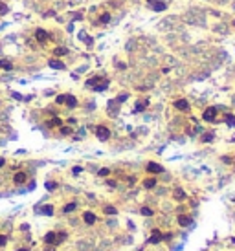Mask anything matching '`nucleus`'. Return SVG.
<instances>
[{
  "instance_id": "nucleus-21",
  "label": "nucleus",
  "mask_w": 235,
  "mask_h": 251,
  "mask_svg": "<svg viewBox=\"0 0 235 251\" xmlns=\"http://www.w3.org/2000/svg\"><path fill=\"white\" fill-rule=\"evenodd\" d=\"M226 123H228L230 127H235V116H233V114H228V116H226Z\"/></svg>"
},
{
  "instance_id": "nucleus-9",
  "label": "nucleus",
  "mask_w": 235,
  "mask_h": 251,
  "mask_svg": "<svg viewBox=\"0 0 235 251\" xmlns=\"http://www.w3.org/2000/svg\"><path fill=\"white\" fill-rule=\"evenodd\" d=\"M147 106H149V101H147V99H142V101H138V103H136L134 112H143Z\"/></svg>"
},
{
  "instance_id": "nucleus-13",
  "label": "nucleus",
  "mask_w": 235,
  "mask_h": 251,
  "mask_svg": "<svg viewBox=\"0 0 235 251\" xmlns=\"http://www.w3.org/2000/svg\"><path fill=\"white\" fill-rule=\"evenodd\" d=\"M83 220L87 222V224H94V222H95V214L90 213V211H87V213L83 214Z\"/></svg>"
},
{
  "instance_id": "nucleus-18",
  "label": "nucleus",
  "mask_w": 235,
  "mask_h": 251,
  "mask_svg": "<svg viewBox=\"0 0 235 251\" xmlns=\"http://www.w3.org/2000/svg\"><path fill=\"white\" fill-rule=\"evenodd\" d=\"M0 68H4L6 72H9V70H13V64L9 61H0Z\"/></svg>"
},
{
  "instance_id": "nucleus-30",
  "label": "nucleus",
  "mask_w": 235,
  "mask_h": 251,
  "mask_svg": "<svg viewBox=\"0 0 235 251\" xmlns=\"http://www.w3.org/2000/svg\"><path fill=\"white\" fill-rule=\"evenodd\" d=\"M53 53H55L57 57H61V55H65V53H66V50H65V48H57V50L53 51Z\"/></svg>"
},
{
  "instance_id": "nucleus-25",
  "label": "nucleus",
  "mask_w": 235,
  "mask_h": 251,
  "mask_svg": "<svg viewBox=\"0 0 235 251\" xmlns=\"http://www.w3.org/2000/svg\"><path fill=\"white\" fill-rule=\"evenodd\" d=\"M202 141H204V143H209V141H213V134H211V132L204 134V136H202Z\"/></svg>"
},
{
  "instance_id": "nucleus-28",
  "label": "nucleus",
  "mask_w": 235,
  "mask_h": 251,
  "mask_svg": "<svg viewBox=\"0 0 235 251\" xmlns=\"http://www.w3.org/2000/svg\"><path fill=\"white\" fill-rule=\"evenodd\" d=\"M46 189H48V191H55V189H57V183H55V181H48V183H46Z\"/></svg>"
},
{
  "instance_id": "nucleus-8",
  "label": "nucleus",
  "mask_w": 235,
  "mask_h": 251,
  "mask_svg": "<svg viewBox=\"0 0 235 251\" xmlns=\"http://www.w3.org/2000/svg\"><path fill=\"white\" fill-rule=\"evenodd\" d=\"M35 39H37L39 42H46V40H48V33H46L44 29H37V31H35Z\"/></svg>"
},
{
  "instance_id": "nucleus-15",
  "label": "nucleus",
  "mask_w": 235,
  "mask_h": 251,
  "mask_svg": "<svg viewBox=\"0 0 235 251\" xmlns=\"http://www.w3.org/2000/svg\"><path fill=\"white\" fill-rule=\"evenodd\" d=\"M143 187H145V189H153V187H156V180H154V178H147V180H143Z\"/></svg>"
},
{
  "instance_id": "nucleus-1",
  "label": "nucleus",
  "mask_w": 235,
  "mask_h": 251,
  "mask_svg": "<svg viewBox=\"0 0 235 251\" xmlns=\"http://www.w3.org/2000/svg\"><path fill=\"white\" fill-rule=\"evenodd\" d=\"M65 238H66V233H53V231H50V233L44 235V242H46L48 246H57V244H61Z\"/></svg>"
},
{
  "instance_id": "nucleus-31",
  "label": "nucleus",
  "mask_w": 235,
  "mask_h": 251,
  "mask_svg": "<svg viewBox=\"0 0 235 251\" xmlns=\"http://www.w3.org/2000/svg\"><path fill=\"white\" fill-rule=\"evenodd\" d=\"M98 174H99V176H109L110 171H109V169H99V172H98Z\"/></svg>"
},
{
  "instance_id": "nucleus-33",
  "label": "nucleus",
  "mask_w": 235,
  "mask_h": 251,
  "mask_svg": "<svg viewBox=\"0 0 235 251\" xmlns=\"http://www.w3.org/2000/svg\"><path fill=\"white\" fill-rule=\"evenodd\" d=\"M6 242H7V236L6 235H0V246H6Z\"/></svg>"
},
{
  "instance_id": "nucleus-3",
  "label": "nucleus",
  "mask_w": 235,
  "mask_h": 251,
  "mask_svg": "<svg viewBox=\"0 0 235 251\" xmlns=\"http://www.w3.org/2000/svg\"><path fill=\"white\" fill-rule=\"evenodd\" d=\"M147 4H149V7H153V11H165V2H162V0H147Z\"/></svg>"
},
{
  "instance_id": "nucleus-17",
  "label": "nucleus",
  "mask_w": 235,
  "mask_h": 251,
  "mask_svg": "<svg viewBox=\"0 0 235 251\" xmlns=\"http://www.w3.org/2000/svg\"><path fill=\"white\" fill-rule=\"evenodd\" d=\"M66 105H68L70 108L77 106V99H76V97H73V95H68V94H66Z\"/></svg>"
},
{
  "instance_id": "nucleus-35",
  "label": "nucleus",
  "mask_w": 235,
  "mask_h": 251,
  "mask_svg": "<svg viewBox=\"0 0 235 251\" xmlns=\"http://www.w3.org/2000/svg\"><path fill=\"white\" fill-rule=\"evenodd\" d=\"M222 161H224V163H231V161H233V160H231V158H230V156H224V158H222Z\"/></svg>"
},
{
  "instance_id": "nucleus-16",
  "label": "nucleus",
  "mask_w": 235,
  "mask_h": 251,
  "mask_svg": "<svg viewBox=\"0 0 235 251\" xmlns=\"http://www.w3.org/2000/svg\"><path fill=\"white\" fill-rule=\"evenodd\" d=\"M26 178H28V176H26V174H24V172H17V174H15V176H13V180H15V183H24V181H26Z\"/></svg>"
},
{
  "instance_id": "nucleus-12",
  "label": "nucleus",
  "mask_w": 235,
  "mask_h": 251,
  "mask_svg": "<svg viewBox=\"0 0 235 251\" xmlns=\"http://www.w3.org/2000/svg\"><path fill=\"white\" fill-rule=\"evenodd\" d=\"M178 224L182 225V227L191 225V218H189V216H186V214H180V216H178Z\"/></svg>"
},
{
  "instance_id": "nucleus-34",
  "label": "nucleus",
  "mask_w": 235,
  "mask_h": 251,
  "mask_svg": "<svg viewBox=\"0 0 235 251\" xmlns=\"http://www.w3.org/2000/svg\"><path fill=\"white\" fill-rule=\"evenodd\" d=\"M109 20H110V15H109V13L101 15V22H109Z\"/></svg>"
},
{
  "instance_id": "nucleus-11",
  "label": "nucleus",
  "mask_w": 235,
  "mask_h": 251,
  "mask_svg": "<svg viewBox=\"0 0 235 251\" xmlns=\"http://www.w3.org/2000/svg\"><path fill=\"white\" fill-rule=\"evenodd\" d=\"M173 196H175V200H178V202H182V200H186V192L182 191V189H175V192H173Z\"/></svg>"
},
{
  "instance_id": "nucleus-14",
  "label": "nucleus",
  "mask_w": 235,
  "mask_h": 251,
  "mask_svg": "<svg viewBox=\"0 0 235 251\" xmlns=\"http://www.w3.org/2000/svg\"><path fill=\"white\" fill-rule=\"evenodd\" d=\"M106 88H109V81H99V84L94 86L95 92H103V90H106Z\"/></svg>"
},
{
  "instance_id": "nucleus-6",
  "label": "nucleus",
  "mask_w": 235,
  "mask_h": 251,
  "mask_svg": "<svg viewBox=\"0 0 235 251\" xmlns=\"http://www.w3.org/2000/svg\"><path fill=\"white\" fill-rule=\"evenodd\" d=\"M147 171L153 172V174H160V172H164V167L158 165V163H154V161H149L147 163Z\"/></svg>"
},
{
  "instance_id": "nucleus-24",
  "label": "nucleus",
  "mask_w": 235,
  "mask_h": 251,
  "mask_svg": "<svg viewBox=\"0 0 235 251\" xmlns=\"http://www.w3.org/2000/svg\"><path fill=\"white\" fill-rule=\"evenodd\" d=\"M103 211H105L106 214H116V213H117V211H116V207H112V205H106Z\"/></svg>"
},
{
  "instance_id": "nucleus-27",
  "label": "nucleus",
  "mask_w": 235,
  "mask_h": 251,
  "mask_svg": "<svg viewBox=\"0 0 235 251\" xmlns=\"http://www.w3.org/2000/svg\"><path fill=\"white\" fill-rule=\"evenodd\" d=\"M73 209H76V203H66V205H65V209H62V211H65V213H72Z\"/></svg>"
},
{
  "instance_id": "nucleus-10",
  "label": "nucleus",
  "mask_w": 235,
  "mask_h": 251,
  "mask_svg": "<svg viewBox=\"0 0 235 251\" xmlns=\"http://www.w3.org/2000/svg\"><path fill=\"white\" fill-rule=\"evenodd\" d=\"M48 64H50V68H53V70H65V64H62L61 61H57V59H51Z\"/></svg>"
},
{
  "instance_id": "nucleus-2",
  "label": "nucleus",
  "mask_w": 235,
  "mask_h": 251,
  "mask_svg": "<svg viewBox=\"0 0 235 251\" xmlns=\"http://www.w3.org/2000/svg\"><path fill=\"white\" fill-rule=\"evenodd\" d=\"M95 136H98V139H101V141H106L110 138V130L106 127H103V125H99L98 128H95Z\"/></svg>"
},
{
  "instance_id": "nucleus-23",
  "label": "nucleus",
  "mask_w": 235,
  "mask_h": 251,
  "mask_svg": "<svg viewBox=\"0 0 235 251\" xmlns=\"http://www.w3.org/2000/svg\"><path fill=\"white\" fill-rule=\"evenodd\" d=\"M140 213H142L143 216H153V209H149V207H142Z\"/></svg>"
},
{
  "instance_id": "nucleus-26",
  "label": "nucleus",
  "mask_w": 235,
  "mask_h": 251,
  "mask_svg": "<svg viewBox=\"0 0 235 251\" xmlns=\"http://www.w3.org/2000/svg\"><path fill=\"white\" fill-rule=\"evenodd\" d=\"M55 101H57V105H62V103H66V94H62V95H57V97H55Z\"/></svg>"
},
{
  "instance_id": "nucleus-37",
  "label": "nucleus",
  "mask_w": 235,
  "mask_h": 251,
  "mask_svg": "<svg viewBox=\"0 0 235 251\" xmlns=\"http://www.w3.org/2000/svg\"><path fill=\"white\" fill-rule=\"evenodd\" d=\"M81 171H83V169H81V167H73V174H79V172H81Z\"/></svg>"
},
{
  "instance_id": "nucleus-4",
  "label": "nucleus",
  "mask_w": 235,
  "mask_h": 251,
  "mask_svg": "<svg viewBox=\"0 0 235 251\" xmlns=\"http://www.w3.org/2000/svg\"><path fill=\"white\" fill-rule=\"evenodd\" d=\"M202 117H204V121H215V117H217V108H215V106L206 108L204 114H202Z\"/></svg>"
},
{
  "instance_id": "nucleus-19",
  "label": "nucleus",
  "mask_w": 235,
  "mask_h": 251,
  "mask_svg": "<svg viewBox=\"0 0 235 251\" xmlns=\"http://www.w3.org/2000/svg\"><path fill=\"white\" fill-rule=\"evenodd\" d=\"M61 125H62V121H61L59 117H53V119H50V121H48V127H61Z\"/></svg>"
},
{
  "instance_id": "nucleus-22",
  "label": "nucleus",
  "mask_w": 235,
  "mask_h": 251,
  "mask_svg": "<svg viewBox=\"0 0 235 251\" xmlns=\"http://www.w3.org/2000/svg\"><path fill=\"white\" fill-rule=\"evenodd\" d=\"M42 213H44L46 216H51V214H53V207H51V205H46V207H42Z\"/></svg>"
},
{
  "instance_id": "nucleus-39",
  "label": "nucleus",
  "mask_w": 235,
  "mask_h": 251,
  "mask_svg": "<svg viewBox=\"0 0 235 251\" xmlns=\"http://www.w3.org/2000/svg\"><path fill=\"white\" fill-rule=\"evenodd\" d=\"M17 251H28V249H17Z\"/></svg>"
},
{
  "instance_id": "nucleus-36",
  "label": "nucleus",
  "mask_w": 235,
  "mask_h": 251,
  "mask_svg": "<svg viewBox=\"0 0 235 251\" xmlns=\"http://www.w3.org/2000/svg\"><path fill=\"white\" fill-rule=\"evenodd\" d=\"M127 99V94H123V95H120V97H117V101H120V103H123Z\"/></svg>"
},
{
  "instance_id": "nucleus-32",
  "label": "nucleus",
  "mask_w": 235,
  "mask_h": 251,
  "mask_svg": "<svg viewBox=\"0 0 235 251\" xmlns=\"http://www.w3.org/2000/svg\"><path fill=\"white\" fill-rule=\"evenodd\" d=\"M61 132L65 134V136H66V134H72V128H70V127H62V128H61Z\"/></svg>"
},
{
  "instance_id": "nucleus-5",
  "label": "nucleus",
  "mask_w": 235,
  "mask_h": 251,
  "mask_svg": "<svg viewBox=\"0 0 235 251\" xmlns=\"http://www.w3.org/2000/svg\"><path fill=\"white\" fill-rule=\"evenodd\" d=\"M162 238H164V235L160 233V229H154V231H153V235L149 236V240H147V242H149V244H160V242H162Z\"/></svg>"
},
{
  "instance_id": "nucleus-7",
  "label": "nucleus",
  "mask_w": 235,
  "mask_h": 251,
  "mask_svg": "<svg viewBox=\"0 0 235 251\" xmlns=\"http://www.w3.org/2000/svg\"><path fill=\"white\" fill-rule=\"evenodd\" d=\"M175 108H176V110H182V112H187L189 110V103L186 99H176L175 101Z\"/></svg>"
},
{
  "instance_id": "nucleus-29",
  "label": "nucleus",
  "mask_w": 235,
  "mask_h": 251,
  "mask_svg": "<svg viewBox=\"0 0 235 251\" xmlns=\"http://www.w3.org/2000/svg\"><path fill=\"white\" fill-rule=\"evenodd\" d=\"M9 11V9H7V6L6 4H2V2H0V15H6Z\"/></svg>"
},
{
  "instance_id": "nucleus-20",
  "label": "nucleus",
  "mask_w": 235,
  "mask_h": 251,
  "mask_svg": "<svg viewBox=\"0 0 235 251\" xmlns=\"http://www.w3.org/2000/svg\"><path fill=\"white\" fill-rule=\"evenodd\" d=\"M99 81H101V77H92V79H88V81H87V84H88V86H92V88H94V86L98 84Z\"/></svg>"
},
{
  "instance_id": "nucleus-38",
  "label": "nucleus",
  "mask_w": 235,
  "mask_h": 251,
  "mask_svg": "<svg viewBox=\"0 0 235 251\" xmlns=\"http://www.w3.org/2000/svg\"><path fill=\"white\" fill-rule=\"evenodd\" d=\"M4 163H6V161H4V158H0V167H4Z\"/></svg>"
}]
</instances>
